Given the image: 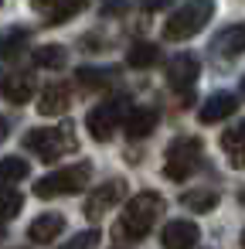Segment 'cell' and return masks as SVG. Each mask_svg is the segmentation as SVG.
Here are the masks:
<instances>
[{
    "label": "cell",
    "mask_w": 245,
    "mask_h": 249,
    "mask_svg": "<svg viewBox=\"0 0 245 249\" xmlns=\"http://www.w3.org/2000/svg\"><path fill=\"white\" fill-rule=\"evenodd\" d=\"M160 215H163V198L157 191H140L136 198L126 201V208L119 215V235L140 242V239L150 235V229L157 225Z\"/></svg>",
    "instance_id": "obj_1"
},
{
    "label": "cell",
    "mask_w": 245,
    "mask_h": 249,
    "mask_svg": "<svg viewBox=\"0 0 245 249\" xmlns=\"http://www.w3.org/2000/svg\"><path fill=\"white\" fill-rule=\"evenodd\" d=\"M75 147H79V140H75L72 123H62V126H38V130H28V133H24V150L38 154L41 160H58L62 154H72Z\"/></svg>",
    "instance_id": "obj_2"
},
{
    "label": "cell",
    "mask_w": 245,
    "mask_h": 249,
    "mask_svg": "<svg viewBox=\"0 0 245 249\" xmlns=\"http://www.w3.org/2000/svg\"><path fill=\"white\" fill-rule=\"evenodd\" d=\"M211 14H214V4H211V0H187L184 7H177V11L167 18L163 38H167V41H187V38H194V35L204 31V24L211 21Z\"/></svg>",
    "instance_id": "obj_3"
},
{
    "label": "cell",
    "mask_w": 245,
    "mask_h": 249,
    "mask_svg": "<svg viewBox=\"0 0 245 249\" xmlns=\"http://www.w3.org/2000/svg\"><path fill=\"white\" fill-rule=\"evenodd\" d=\"M92 181V164L82 160V164H72V167H62L55 174H45L38 184H34V195L38 198H55V195H79L82 188H89Z\"/></svg>",
    "instance_id": "obj_4"
},
{
    "label": "cell",
    "mask_w": 245,
    "mask_h": 249,
    "mask_svg": "<svg viewBox=\"0 0 245 249\" xmlns=\"http://www.w3.org/2000/svg\"><path fill=\"white\" fill-rule=\"evenodd\" d=\"M201 140L197 137H177L170 147H167V160H163V174L170 181H187L197 164H201Z\"/></svg>",
    "instance_id": "obj_5"
},
{
    "label": "cell",
    "mask_w": 245,
    "mask_h": 249,
    "mask_svg": "<svg viewBox=\"0 0 245 249\" xmlns=\"http://www.w3.org/2000/svg\"><path fill=\"white\" fill-rule=\"evenodd\" d=\"M126 109H130L126 96H116V99H106V103H99V106L89 113V120H85V126H89L92 140L106 143V140H109V137L119 130V123L126 120Z\"/></svg>",
    "instance_id": "obj_6"
},
{
    "label": "cell",
    "mask_w": 245,
    "mask_h": 249,
    "mask_svg": "<svg viewBox=\"0 0 245 249\" xmlns=\"http://www.w3.org/2000/svg\"><path fill=\"white\" fill-rule=\"evenodd\" d=\"M123 195H126V181H123V178H113V181L92 188L89 198H85V215H89V218L109 215V208H116V205L123 201Z\"/></svg>",
    "instance_id": "obj_7"
},
{
    "label": "cell",
    "mask_w": 245,
    "mask_h": 249,
    "mask_svg": "<svg viewBox=\"0 0 245 249\" xmlns=\"http://www.w3.org/2000/svg\"><path fill=\"white\" fill-rule=\"evenodd\" d=\"M197 75H201V62H197L194 55H177V58H170V65H167V82H170V89H177V92H191L194 82H197Z\"/></svg>",
    "instance_id": "obj_8"
},
{
    "label": "cell",
    "mask_w": 245,
    "mask_h": 249,
    "mask_svg": "<svg viewBox=\"0 0 245 249\" xmlns=\"http://www.w3.org/2000/svg\"><path fill=\"white\" fill-rule=\"evenodd\" d=\"M201 239V229L187 218H177V222H167L163 232H160V246L163 249H194Z\"/></svg>",
    "instance_id": "obj_9"
},
{
    "label": "cell",
    "mask_w": 245,
    "mask_h": 249,
    "mask_svg": "<svg viewBox=\"0 0 245 249\" xmlns=\"http://www.w3.org/2000/svg\"><path fill=\"white\" fill-rule=\"evenodd\" d=\"M211 52L218 58H238L245 52V24H231V28L218 31L211 41Z\"/></svg>",
    "instance_id": "obj_10"
},
{
    "label": "cell",
    "mask_w": 245,
    "mask_h": 249,
    "mask_svg": "<svg viewBox=\"0 0 245 249\" xmlns=\"http://www.w3.org/2000/svg\"><path fill=\"white\" fill-rule=\"evenodd\" d=\"M238 109V99L231 92H214L204 99V106L197 109V120L201 123H218V120H228L231 113Z\"/></svg>",
    "instance_id": "obj_11"
},
{
    "label": "cell",
    "mask_w": 245,
    "mask_h": 249,
    "mask_svg": "<svg viewBox=\"0 0 245 249\" xmlns=\"http://www.w3.org/2000/svg\"><path fill=\"white\" fill-rule=\"evenodd\" d=\"M160 123V113L153 106H136L130 116H126V137L130 140H147Z\"/></svg>",
    "instance_id": "obj_12"
},
{
    "label": "cell",
    "mask_w": 245,
    "mask_h": 249,
    "mask_svg": "<svg viewBox=\"0 0 245 249\" xmlns=\"http://www.w3.org/2000/svg\"><path fill=\"white\" fill-rule=\"evenodd\" d=\"M65 232V215H51V212H45V215H38L34 222H31V229H28V239L31 242H41V246H48V242H55L58 235Z\"/></svg>",
    "instance_id": "obj_13"
},
{
    "label": "cell",
    "mask_w": 245,
    "mask_h": 249,
    "mask_svg": "<svg viewBox=\"0 0 245 249\" xmlns=\"http://www.w3.org/2000/svg\"><path fill=\"white\" fill-rule=\"evenodd\" d=\"M221 150L231 167H245V120H238L235 126L221 133Z\"/></svg>",
    "instance_id": "obj_14"
},
{
    "label": "cell",
    "mask_w": 245,
    "mask_h": 249,
    "mask_svg": "<svg viewBox=\"0 0 245 249\" xmlns=\"http://www.w3.org/2000/svg\"><path fill=\"white\" fill-rule=\"evenodd\" d=\"M65 106H68V86L65 82H51L41 92V99H38V113L41 116H58V113H65Z\"/></svg>",
    "instance_id": "obj_15"
},
{
    "label": "cell",
    "mask_w": 245,
    "mask_h": 249,
    "mask_svg": "<svg viewBox=\"0 0 245 249\" xmlns=\"http://www.w3.org/2000/svg\"><path fill=\"white\" fill-rule=\"evenodd\" d=\"M0 92H4L14 106H21V103H28V99H31L34 86H31V79H28V75H7L4 82H0Z\"/></svg>",
    "instance_id": "obj_16"
},
{
    "label": "cell",
    "mask_w": 245,
    "mask_h": 249,
    "mask_svg": "<svg viewBox=\"0 0 245 249\" xmlns=\"http://www.w3.org/2000/svg\"><path fill=\"white\" fill-rule=\"evenodd\" d=\"M180 205L191 208V212H197V215H204V212H211L218 205V195L211 188H191V191L180 195Z\"/></svg>",
    "instance_id": "obj_17"
},
{
    "label": "cell",
    "mask_w": 245,
    "mask_h": 249,
    "mask_svg": "<svg viewBox=\"0 0 245 249\" xmlns=\"http://www.w3.org/2000/svg\"><path fill=\"white\" fill-rule=\"evenodd\" d=\"M28 45V28H7L0 31V58H14Z\"/></svg>",
    "instance_id": "obj_18"
},
{
    "label": "cell",
    "mask_w": 245,
    "mask_h": 249,
    "mask_svg": "<svg viewBox=\"0 0 245 249\" xmlns=\"http://www.w3.org/2000/svg\"><path fill=\"white\" fill-rule=\"evenodd\" d=\"M157 58H160V52H157V45H150V41H136V45L126 52L130 69H150V65H157Z\"/></svg>",
    "instance_id": "obj_19"
},
{
    "label": "cell",
    "mask_w": 245,
    "mask_h": 249,
    "mask_svg": "<svg viewBox=\"0 0 245 249\" xmlns=\"http://www.w3.org/2000/svg\"><path fill=\"white\" fill-rule=\"evenodd\" d=\"M65 62H68V52L62 45H41L34 52V65H41V69H62Z\"/></svg>",
    "instance_id": "obj_20"
},
{
    "label": "cell",
    "mask_w": 245,
    "mask_h": 249,
    "mask_svg": "<svg viewBox=\"0 0 245 249\" xmlns=\"http://www.w3.org/2000/svg\"><path fill=\"white\" fill-rule=\"evenodd\" d=\"M28 178V160L21 157H4L0 160V184H17Z\"/></svg>",
    "instance_id": "obj_21"
},
{
    "label": "cell",
    "mask_w": 245,
    "mask_h": 249,
    "mask_svg": "<svg viewBox=\"0 0 245 249\" xmlns=\"http://www.w3.org/2000/svg\"><path fill=\"white\" fill-rule=\"evenodd\" d=\"M82 7H85V0H58L55 11H51V18H48V24H51V28H55V24H65V21L75 18Z\"/></svg>",
    "instance_id": "obj_22"
},
{
    "label": "cell",
    "mask_w": 245,
    "mask_h": 249,
    "mask_svg": "<svg viewBox=\"0 0 245 249\" xmlns=\"http://www.w3.org/2000/svg\"><path fill=\"white\" fill-rule=\"evenodd\" d=\"M21 205H24V198L14 188H0V218H14L21 212Z\"/></svg>",
    "instance_id": "obj_23"
},
{
    "label": "cell",
    "mask_w": 245,
    "mask_h": 249,
    "mask_svg": "<svg viewBox=\"0 0 245 249\" xmlns=\"http://www.w3.org/2000/svg\"><path fill=\"white\" fill-rule=\"evenodd\" d=\"M109 82V72L106 69H79V86L82 89H99Z\"/></svg>",
    "instance_id": "obj_24"
},
{
    "label": "cell",
    "mask_w": 245,
    "mask_h": 249,
    "mask_svg": "<svg viewBox=\"0 0 245 249\" xmlns=\"http://www.w3.org/2000/svg\"><path fill=\"white\" fill-rule=\"evenodd\" d=\"M102 235H99V229H89V232H79L72 242H65V246H58V249H96V242H99Z\"/></svg>",
    "instance_id": "obj_25"
},
{
    "label": "cell",
    "mask_w": 245,
    "mask_h": 249,
    "mask_svg": "<svg viewBox=\"0 0 245 249\" xmlns=\"http://www.w3.org/2000/svg\"><path fill=\"white\" fill-rule=\"evenodd\" d=\"M167 4H170V0H140V7H143V11H163Z\"/></svg>",
    "instance_id": "obj_26"
},
{
    "label": "cell",
    "mask_w": 245,
    "mask_h": 249,
    "mask_svg": "<svg viewBox=\"0 0 245 249\" xmlns=\"http://www.w3.org/2000/svg\"><path fill=\"white\" fill-rule=\"evenodd\" d=\"M55 4H58V0H31L34 11H48V7H55Z\"/></svg>",
    "instance_id": "obj_27"
},
{
    "label": "cell",
    "mask_w": 245,
    "mask_h": 249,
    "mask_svg": "<svg viewBox=\"0 0 245 249\" xmlns=\"http://www.w3.org/2000/svg\"><path fill=\"white\" fill-rule=\"evenodd\" d=\"M0 140H7V120L0 116Z\"/></svg>",
    "instance_id": "obj_28"
},
{
    "label": "cell",
    "mask_w": 245,
    "mask_h": 249,
    "mask_svg": "<svg viewBox=\"0 0 245 249\" xmlns=\"http://www.w3.org/2000/svg\"><path fill=\"white\" fill-rule=\"evenodd\" d=\"M4 235H7V229H4V225H0V239H4Z\"/></svg>",
    "instance_id": "obj_29"
},
{
    "label": "cell",
    "mask_w": 245,
    "mask_h": 249,
    "mask_svg": "<svg viewBox=\"0 0 245 249\" xmlns=\"http://www.w3.org/2000/svg\"><path fill=\"white\" fill-rule=\"evenodd\" d=\"M242 96H245V79H242Z\"/></svg>",
    "instance_id": "obj_30"
},
{
    "label": "cell",
    "mask_w": 245,
    "mask_h": 249,
    "mask_svg": "<svg viewBox=\"0 0 245 249\" xmlns=\"http://www.w3.org/2000/svg\"><path fill=\"white\" fill-rule=\"evenodd\" d=\"M242 249H245V232H242Z\"/></svg>",
    "instance_id": "obj_31"
},
{
    "label": "cell",
    "mask_w": 245,
    "mask_h": 249,
    "mask_svg": "<svg viewBox=\"0 0 245 249\" xmlns=\"http://www.w3.org/2000/svg\"><path fill=\"white\" fill-rule=\"evenodd\" d=\"M0 4H4V0H0Z\"/></svg>",
    "instance_id": "obj_32"
}]
</instances>
